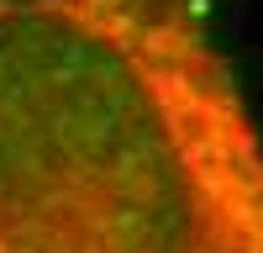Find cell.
<instances>
[{"instance_id": "6da1fadb", "label": "cell", "mask_w": 263, "mask_h": 253, "mask_svg": "<svg viewBox=\"0 0 263 253\" xmlns=\"http://www.w3.org/2000/svg\"><path fill=\"white\" fill-rule=\"evenodd\" d=\"M0 253H263V132L200 0H0Z\"/></svg>"}]
</instances>
